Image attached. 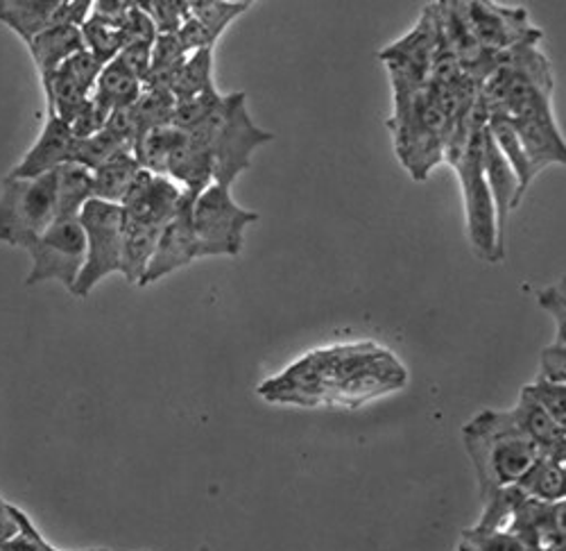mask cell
<instances>
[{
  "label": "cell",
  "mask_w": 566,
  "mask_h": 551,
  "mask_svg": "<svg viewBox=\"0 0 566 551\" xmlns=\"http://www.w3.org/2000/svg\"><path fill=\"white\" fill-rule=\"evenodd\" d=\"M392 75L395 116L390 121L397 157L415 179H427L429 170L444 159L451 118L436 103L429 84Z\"/></svg>",
  "instance_id": "7a4b0ae2"
},
{
  "label": "cell",
  "mask_w": 566,
  "mask_h": 551,
  "mask_svg": "<svg viewBox=\"0 0 566 551\" xmlns=\"http://www.w3.org/2000/svg\"><path fill=\"white\" fill-rule=\"evenodd\" d=\"M132 10H134L132 0H96L91 8V17L114 30H120Z\"/></svg>",
  "instance_id": "8d00e7d4"
},
{
  "label": "cell",
  "mask_w": 566,
  "mask_h": 551,
  "mask_svg": "<svg viewBox=\"0 0 566 551\" xmlns=\"http://www.w3.org/2000/svg\"><path fill=\"white\" fill-rule=\"evenodd\" d=\"M252 8V3H227V0H193L191 14L202 23L213 41H218L231 21Z\"/></svg>",
  "instance_id": "4316f807"
},
{
  "label": "cell",
  "mask_w": 566,
  "mask_h": 551,
  "mask_svg": "<svg viewBox=\"0 0 566 551\" xmlns=\"http://www.w3.org/2000/svg\"><path fill=\"white\" fill-rule=\"evenodd\" d=\"M140 173L134 153H120L98 170H93V200L120 205Z\"/></svg>",
  "instance_id": "ffe728a7"
},
{
  "label": "cell",
  "mask_w": 566,
  "mask_h": 551,
  "mask_svg": "<svg viewBox=\"0 0 566 551\" xmlns=\"http://www.w3.org/2000/svg\"><path fill=\"white\" fill-rule=\"evenodd\" d=\"M150 21L157 28V34H177L186 17L191 14V3L186 0H148V3H138Z\"/></svg>",
  "instance_id": "f546056e"
},
{
  "label": "cell",
  "mask_w": 566,
  "mask_h": 551,
  "mask_svg": "<svg viewBox=\"0 0 566 551\" xmlns=\"http://www.w3.org/2000/svg\"><path fill=\"white\" fill-rule=\"evenodd\" d=\"M460 12L476 37V41L490 53H510L518 45L539 43L542 32L528 21L524 8H501L496 3H460Z\"/></svg>",
  "instance_id": "9c48e42d"
},
{
  "label": "cell",
  "mask_w": 566,
  "mask_h": 551,
  "mask_svg": "<svg viewBox=\"0 0 566 551\" xmlns=\"http://www.w3.org/2000/svg\"><path fill=\"white\" fill-rule=\"evenodd\" d=\"M153 45L155 43H132L125 45L120 51V55L116 60H120L125 64V69L129 73H134L140 82H146L148 71H150V62H153Z\"/></svg>",
  "instance_id": "74e56055"
},
{
  "label": "cell",
  "mask_w": 566,
  "mask_h": 551,
  "mask_svg": "<svg viewBox=\"0 0 566 551\" xmlns=\"http://www.w3.org/2000/svg\"><path fill=\"white\" fill-rule=\"evenodd\" d=\"M57 218H80L86 202L93 200V173L80 164H64L55 170Z\"/></svg>",
  "instance_id": "44dd1931"
},
{
  "label": "cell",
  "mask_w": 566,
  "mask_h": 551,
  "mask_svg": "<svg viewBox=\"0 0 566 551\" xmlns=\"http://www.w3.org/2000/svg\"><path fill=\"white\" fill-rule=\"evenodd\" d=\"M60 0H0V23H6L25 43L55 28Z\"/></svg>",
  "instance_id": "2e32d148"
},
{
  "label": "cell",
  "mask_w": 566,
  "mask_h": 551,
  "mask_svg": "<svg viewBox=\"0 0 566 551\" xmlns=\"http://www.w3.org/2000/svg\"><path fill=\"white\" fill-rule=\"evenodd\" d=\"M86 237V263L71 295L86 298L105 278L120 272L125 214L120 205L91 200L80 214Z\"/></svg>",
  "instance_id": "8992f818"
},
{
  "label": "cell",
  "mask_w": 566,
  "mask_h": 551,
  "mask_svg": "<svg viewBox=\"0 0 566 551\" xmlns=\"http://www.w3.org/2000/svg\"><path fill=\"white\" fill-rule=\"evenodd\" d=\"M483 170L488 187L494 200L496 209V225H499V241L505 250V227H507V216L512 209L518 207V202L524 200L522 194V184H518L516 173L507 164V159L501 155L496 144L492 142V136L485 127V142H483Z\"/></svg>",
  "instance_id": "4fadbf2b"
},
{
  "label": "cell",
  "mask_w": 566,
  "mask_h": 551,
  "mask_svg": "<svg viewBox=\"0 0 566 551\" xmlns=\"http://www.w3.org/2000/svg\"><path fill=\"white\" fill-rule=\"evenodd\" d=\"M458 551H526V547L510 531H490L471 527L462 531Z\"/></svg>",
  "instance_id": "4dcf8cb0"
},
{
  "label": "cell",
  "mask_w": 566,
  "mask_h": 551,
  "mask_svg": "<svg viewBox=\"0 0 566 551\" xmlns=\"http://www.w3.org/2000/svg\"><path fill=\"white\" fill-rule=\"evenodd\" d=\"M88 551H109V549H88Z\"/></svg>",
  "instance_id": "60d3db41"
},
{
  "label": "cell",
  "mask_w": 566,
  "mask_h": 551,
  "mask_svg": "<svg viewBox=\"0 0 566 551\" xmlns=\"http://www.w3.org/2000/svg\"><path fill=\"white\" fill-rule=\"evenodd\" d=\"M55 220V173L36 179H3V187H0V243L30 252Z\"/></svg>",
  "instance_id": "277c9868"
},
{
  "label": "cell",
  "mask_w": 566,
  "mask_h": 551,
  "mask_svg": "<svg viewBox=\"0 0 566 551\" xmlns=\"http://www.w3.org/2000/svg\"><path fill=\"white\" fill-rule=\"evenodd\" d=\"M551 522H553L555 533L564 540L566 538V497L551 503Z\"/></svg>",
  "instance_id": "ab89813d"
},
{
  "label": "cell",
  "mask_w": 566,
  "mask_h": 551,
  "mask_svg": "<svg viewBox=\"0 0 566 551\" xmlns=\"http://www.w3.org/2000/svg\"><path fill=\"white\" fill-rule=\"evenodd\" d=\"M80 32H82V39H84V49L91 55H96L103 64L114 62L120 55V51L125 49L120 30H114V28L101 23L98 19H93V17L86 19V23L80 28Z\"/></svg>",
  "instance_id": "83f0119b"
},
{
  "label": "cell",
  "mask_w": 566,
  "mask_h": 551,
  "mask_svg": "<svg viewBox=\"0 0 566 551\" xmlns=\"http://www.w3.org/2000/svg\"><path fill=\"white\" fill-rule=\"evenodd\" d=\"M462 443L479 479L481 501L501 488L516 486L542 456V449L516 427L510 408L481 410L464 425Z\"/></svg>",
  "instance_id": "6da1fadb"
},
{
  "label": "cell",
  "mask_w": 566,
  "mask_h": 551,
  "mask_svg": "<svg viewBox=\"0 0 566 551\" xmlns=\"http://www.w3.org/2000/svg\"><path fill=\"white\" fill-rule=\"evenodd\" d=\"M516 488L528 499L542 503H555L564 499V468L551 456H539L531 466V470L518 479Z\"/></svg>",
  "instance_id": "7402d4cb"
},
{
  "label": "cell",
  "mask_w": 566,
  "mask_h": 551,
  "mask_svg": "<svg viewBox=\"0 0 566 551\" xmlns=\"http://www.w3.org/2000/svg\"><path fill=\"white\" fill-rule=\"evenodd\" d=\"M213 84V51H200L188 55L181 71L177 73L170 94L177 103L193 101Z\"/></svg>",
  "instance_id": "603a6c76"
},
{
  "label": "cell",
  "mask_w": 566,
  "mask_h": 551,
  "mask_svg": "<svg viewBox=\"0 0 566 551\" xmlns=\"http://www.w3.org/2000/svg\"><path fill=\"white\" fill-rule=\"evenodd\" d=\"M175 107H177V101L172 98L170 91L144 86V94H140V98L132 105V112L140 127V136L148 134L150 129L170 125Z\"/></svg>",
  "instance_id": "cb8c5ba5"
},
{
  "label": "cell",
  "mask_w": 566,
  "mask_h": 551,
  "mask_svg": "<svg viewBox=\"0 0 566 551\" xmlns=\"http://www.w3.org/2000/svg\"><path fill=\"white\" fill-rule=\"evenodd\" d=\"M181 200L184 189L177 187L170 177L140 168L120 207L127 222L164 227L177 214Z\"/></svg>",
  "instance_id": "8fae6325"
},
{
  "label": "cell",
  "mask_w": 566,
  "mask_h": 551,
  "mask_svg": "<svg viewBox=\"0 0 566 551\" xmlns=\"http://www.w3.org/2000/svg\"><path fill=\"white\" fill-rule=\"evenodd\" d=\"M12 516L17 520V529L19 531L6 544L8 551H60V549H55L53 544H49V542L43 540V536L34 529V524L30 522V518L21 509L12 507Z\"/></svg>",
  "instance_id": "836d02e7"
},
{
  "label": "cell",
  "mask_w": 566,
  "mask_h": 551,
  "mask_svg": "<svg viewBox=\"0 0 566 551\" xmlns=\"http://www.w3.org/2000/svg\"><path fill=\"white\" fill-rule=\"evenodd\" d=\"M222 103H224V96H220L218 89L211 86V89L205 91V94H200V96L193 98V101L177 103L170 125L177 127V129H181V132L193 129L196 125H200L202 121H207L209 116H213L216 112H220Z\"/></svg>",
  "instance_id": "f1b7e54d"
},
{
  "label": "cell",
  "mask_w": 566,
  "mask_h": 551,
  "mask_svg": "<svg viewBox=\"0 0 566 551\" xmlns=\"http://www.w3.org/2000/svg\"><path fill=\"white\" fill-rule=\"evenodd\" d=\"M537 304L555 320V330H557L555 343L566 345V278L539 291Z\"/></svg>",
  "instance_id": "d6a6232c"
},
{
  "label": "cell",
  "mask_w": 566,
  "mask_h": 551,
  "mask_svg": "<svg viewBox=\"0 0 566 551\" xmlns=\"http://www.w3.org/2000/svg\"><path fill=\"white\" fill-rule=\"evenodd\" d=\"M164 227L138 225L125 220V237H123V257H120V274L129 284L140 287V280L153 261L159 235Z\"/></svg>",
  "instance_id": "ac0fdd59"
},
{
  "label": "cell",
  "mask_w": 566,
  "mask_h": 551,
  "mask_svg": "<svg viewBox=\"0 0 566 551\" xmlns=\"http://www.w3.org/2000/svg\"><path fill=\"white\" fill-rule=\"evenodd\" d=\"M526 388L542 404V408L548 413V416L566 432V386L564 384H551V382H544V380H535Z\"/></svg>",
  "instance_id": "1f68e13d"
},
{
  "label": "cell",
  "mask_w": 566,
  "mask_h": 551,
  "mask_svg": "<svg viewBox=\"0 0 566 551\" xmlns=\"http://www.w3.org/2000/svg\"><path fill=\"white\" fill-rule=\"evenodd\" d=\"M184 144H186V132H181L172 125L157 127V129H150L148 134L140 136V139L136 142L134 157L144 170L166 177L170 159L181 150Z\"/></svg>",
  "instance_id": "d6986e66"
},
{
  "label": "cell",
  "mask_w": 566,
  "mask_h": 551,
  "mask_svg": "<svg viewBox=\"0 0 566 551\" xmlns=\"http://www.w3.org/2000/svg\"><path fill=\"white\" fill-rule=\"evenodd\" d=\"M274 134L261 129L245 103V94L224 96L220 125L213 142V181L222 187H231L243 170L252 166V155L256 148L270 144Z\"/></svg>",
  "instance_id": "52a82bcc"
},
{
  "label": "cell",
  "mask_w": 566,
  "mask_h": 551,
  "mask_svg": "<svg viewBox=\"0 0 566 551\" xmlns=\"http://www.w3.org/2000/svg\"><path fill=\"white\" fill-rule=\"evenodd\" d=\"M28 51L36 66L39 77H49L66 60H71L73 55L84 51V39H82L80 28L60 25V28H51V30L36 34L28 43Z\"/></svg>",
  "instance_id": "5bb4252c"
},
{
  "label": "cell",
  "mask_w": 566,
  "mask_h": 551,
  "mask_svg": "<svg viewBox=\"0 0 566 551\" xmlns=\"http://www.w3.org/2000/svg\"><path fill=\"white\" fill-rule=\"evenodd\" d=\"M259 214L235 205L229 187L209 184L193 202V229L198 239V259L239 257L243 252L245 227L256 222Z\"/></svg>",
  "instance_id": "5b68a950"
},
{
  "label": "cell",
  "mask_w": 566,
  "mask_h": 551,
  "mask_svg": "<svg viewBox=\"0 0 566 551\" xmlns=\"http://www.w3.org/2000/svg\"><path fill=\"white\" fill-rule=\"evenodd\" d=\"M528 497L518 490L516 486H507L496 490L483 501V516L479 520V529H490V531H505L518 511V507L526 501Z\"/></svg>",
  "instance_id": "484cf974"
},
{
  "label": "cell",
  "mask_w": 566,
  "mask_h": 551,
  "mask_svg": "<svg viewBox=\"0 0 566 551\" xmlns=\"http://www.w3.org/2000/svg\"><path fill=\"white\" fill-rule=\"evenodd\" d=\"M193 202H196V196L184 191V200L177 214L161 229L153 261L144 274V280H140V287H148L198 259V239L193 229Z\"/></svg>",
  "instance_id": "30bf717a"
},
{
  "label": "cell",
  "mask_w": 566,
  "mask_h": 551,
  "mask_svg": "<svg viewBox=\"0 0 566 551\" xmlns=\"http://www.w3.org/2000/svg\"><path fill=\"white\" fill-rule=\"evenodd\" d=\"M140 94H144V82L129 73L120 60H114L103 69L98 84L93 89L91 103L109 118L112 112L134 105Z\"/></svg>",
  "instance_id": "9a60e30c"
},
{
  "label": "cell",
  "mask_w": 566,
  "mask_h": 551,
  "mask_svg": "<svg viewBox=\"0 0 566 551\" xmlns=\"http://www.w3.org/2000/svg\"><path fill=\"white\" fill-rule=\"evenodd\" d=\"M120 153H132L125 144H120L116 136H112L107 129L88 136V139H75L73 148V164L84 166L86 170H98L109 159H114Z\"/></svg>",
  "instance_id": "d4e9b609"
},
{
  "label": "cell",
  "mask_w": 566,
  "mask_h": 551,
  "mask_svg": "<svg viewBox=\"0 0 566 551\" xmlns=\"http://www.w3.org/2000/svg\"><path fill=\"white\" fill-rule=\"evenodd\" d=\"M488 132L492 136V142L496 144V148L501 150V155L507 159V164L516 173L518 184H522V194L526 196V189L531 187L537 175L531 166V159L522 144V136H518L512 118L503 110H488Z\"/></svg>",
  "instance_id": "e0dca14e"
},
{
  "label": "cell",
  "mask_w": 566,
  "mask_h": 551,
  "mask_svg": "<svg viewBox=\"0 0 566 551\" xmlns=\"http://www.w3.org/2000/svg\"><path fill=\"white\" fill-rule=\"evenodd\" d=\"M17 520L12 516V503L0 497V544L10 542L17 536Z\"/></svg>",
  "instance_id": "f35d334b"
},
{
  "label": "cell",
  "mask_w": 566,
  "mask_h": 551,
  "mask_svg": "<svg viewBox=\"0 0 566 551\" xmlns=\"http://www.w3.org/2000/svg\"><path fill=\"white\" fill-rule=\"evenodd\" d=\"M485 127H488V107L479 96L474 107V127H471L462 155L453 162V168L458 170V179L462 187L469 243L483 261L499 263L505 257V250L499 241L496 209L488 187L485 170H483Z\"/></svg>",
  "instance_id": "3957f363"
},
{
  "label": "cell",
  "mask_w": 566,
  "mask_h": 551,
  "mask_svg": "<svg viewBox=\"0 0 566 551\" xmlns=\"http://www.w3.org/2000/svg\"><path fill=\"white\" fill-rule=\"evenodd\" d=\"M75 148V136L71 127L57 118L55 114H49L43 123V129L34 146L25 153V157L10 170L8 177L12 179H36L43 175H51L64 164H71Z\"/></svg>",
  "instance_id": "7c38bea8"
},
{
  "label": "cell",
  "mask_w": 566,
  "mask_h": 551,
  "mask_svg": "<svg viewBox=\"0 0 566 551\" xmlns=\"http://www.w3.org/2000/svg\"><path fill=\"white\" fill-rule=\"evenodd\" d=\"M537 380L566 386V345L553 343V345L542 350L539 377Z\"/></svg>",
  "instance_id": "e575fe53"
},
{
  "label": "cell",
  "mask_w": 566,
  "mask_h": 551,
  "mask_svg": "<svg viewBox=\"0 0 566 551\" xmlns=\"http://www.w3.org/2000/svg\"><path fill=\"white\" fill-rule=\"evenodd\" d=\"M177 39L181 41L184 51L188 55L200 53V51H213V45H216V41L209 37V32L202 28V23L193 14L186 17V21L181 23V28L177 32Z\"/></svg>",
  "instance_id": "d590c367"
},
{
  "label": "cell",
  "mask_w": 566,
  "mask_h": 551,
  "mask_svg": "<svg viewBox=\"0 0 566 551\" xmlns=\"http://www.w3.org/2000/svg\"><path fill=\"white\" fill-rule=\"evenodd\" d=\"M28 254L32 259L28 287L55 280L73 293L86 263V237L80 218H57Z\"/></svg>",
  "instance_id": "ba28073f"
}]
</instances>
